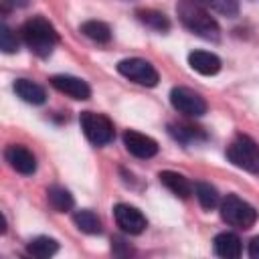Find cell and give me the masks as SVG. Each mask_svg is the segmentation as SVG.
I'll return each mask as SVG.
<instances>
[{"label":"cell","instance_id":"obj_4","mask_svg":"<svg viewBox=\"0 0 259 259\" xmlns=\"http://www.w3.org/2000/svg\"><path fill=\"white\" fill-rule=\"evenodd\" d=\"M221 217L231 227L251 229L257 221V210L237 194H227L221 202Z\"/></svg>","mask_w":259,"mask_h":259},{"label":"cell","instance_id":"obj_7","mask_svg":"<svg viewBox=\"0 0 259 259\" xmlns=\"http://www.w3.org/2000/svg\"><path fill=\"white\" fill-rule=\"evenodd\" d=\"M170 103L178 113L190 117H200L206 113V101L188 87H174L170 91Z\"/></svg>","mask_w":259,"mask_h":259},{"label":"cell","instance_id":"obj_24","mask_svg":"<svg viewBox=\"0 0 259 259\" xmlns=\"http://www.w3.org/2000/svg\"><path fill=\"white\" fill-rule=\"evenodd\" d=\"M174 134V138L182 140V142H188V140H196V134H198V127H192V125H176L170 130Z\"/></svg>","mask_w":259,"mask_h":259},{"label":"cell","instance_id":"obj_22","mask_svg":"<svg viewBox=\"0 0 259 259\" xmlns=\"http://www.w3.org/2000/svg\"><path fill=\"white\" fill-rule=\"evenodd\" d=\"M0 49L8 55L18 51V38H16V34L12 32V28L8 24L0 26Z\"/></svg>","mask_w":259,"mask_h":259},{"label":"cell","instance_id":"obj_2","mask_svg":"<svg viewBox=\"0 0 259 259\" xmlns=\"http://www.w3.org/2000/svg\"><path fill=\"white\" fill-rule=\"evenodd\" d=\"M24 45L40 59L49 57L55 47L59 45V32L57 28L45 18V16H32L28 18L20 28Z\"/></svg>","mask_w":259,"mask_h":259},{"label":"cell","instance_id":"obj_26","mask_svg":"<svg viewBox=\"0 0 259 259\" xmlns=\"http://www.w3.org/2000/svg\"><path fill=\"white\" fill-rule=\"evenodd\" d=\"M4 8H16V6H26V0H2Z\"/></svg>","mask_w":259,"mask_h":259},{"label":"cell","instance_id":"obj_1","mask_svg":"<svg viewBox=\"0 0 259 259\" xmlns=\"http://www.w3.org/2000/svg\"><path fill=\"white\" fill-rule=\"evenodd\" d=\"M176 12L180 22L194 34L206 38V40H219L221 28L219 22L210 16V12L204 8L200 0H178Z\"/></svg>","mask_w":259,"mask_h":259},{"label":"cell","instance_id":"obj_25","mask_svg":"<svg viewBox=\"0 0 259 259\" xmlns=\"http://www.w3.org/2000/svg\"><path fill=\"white\" fill-rule=\"evenodd\" d=\"M249 257L251 259H259V235L249 241Z\"/></svg>","mask_w":259,"mask_h":259},{"label":"cell","instance_id":"obj_3","mask_svg":"<svg viewBox=\"0 0 259 259\" xmlns=\"http://www.w3.org/2000/svg\"><path fill=\"white\" fill-rule=\"evenodd\" d=\"M227 160L251 174H259V144L249 136H237L227 148Z\"/></svg>","mask_w":259,"mask_h":259},{"label":"cell","instance_id":"obj_11","mask_svg":"<svg viewBox=\"0 0 259 259\" xmlns=\"http://www.w3.org/2000/svg\"><path fill=\"white\" fill-rule=\"evenodd\" d=\"M4 158L6 162L10 164L12 170L28 176V174H34L36 170V158L32 156V152L20 144H10L6 150H4Z\"/></svg>","mask_w":259,"mask_h":259},{"label":"cell","instance_id":"obj_20","mask_svg":"<svg viewBox=\"0 0 259 259\" xmlns=\"http://www.w3.org/2000/svg\"><path fill=\"white\" fill-rule=\"evenodd\" d=\"M194 196L200 202V206L206 208V210H210V208H214L219 204V192L208 182H196L194 184Z\"/></svg>","mask_w":259,"mask_h":259},{"label":"cell","instance_id":"obj_19","mask_svg":"<svg viewBox=\"0 0 259 259\" xmlns=\"http://www.w3.org/2000/svg\"><path fill=\"white\" fill-rule=\"evenodd\" d=\"M73 221H75L77 229L87 233V235H99L101 233V221L93 210H87V208L85 210H77Z\"/></svg>","mask_w":259,"mask_h":259},{"label":"cell","instance_id":"obj_9","mask_svg":"<svg viewBox=\"0 0 259 259\" xmlns=\"http://www.w3.org/2000/svg\"><path fill=\"white\" fill-rule=\"evenodd\" d=\"M123 146L132 156L142 158V160H148L158 154V142L146 134L136 132V130L123 132Z\"/></svg>","mask_w":259,"mask_h":259},{"label":"cell","instance_id":"obj_14","mask_svg":"<svg viewBox=\"0 0 259 259\" xmlns=\"http://www.w3.org/2000/svg\"><path fill=\"white\" fill-rule=\"evenodd\" d=\"M212 247H214V253L223 259H237L241 257V239L235 235V233H219L212 241Z\"/></svg>","mask_w":259,"mask_h":259},{"label":"cell","instance_id":"obj_15","mask_svg":"<svg viewBox=\"0 0 259 259\" xmlns=\"http://www.w3.org/2000/svg\"><path fill=\"white\" fill-rule=\"evenodd\" d=\"M14 93H16L22 101L32 103V105H40V103L47 101L45 89H42L38 83L30 81V79H16V81H14Z\"/></svg>","mask_w":259,"mask_h":259},{"label":"cell","instance_id":"obj_17","mask_svg":"<svg viewBox=\"0 0 259 259\" xmlns=\"http://www.w3.org/2000/svg\"><path fill=\"white\" fill-rule=\"evenodd\" d=\"M59 251V243L51 237H36L26 245V253L36 259H49Z\"/></svg>","mask_w":259,"mask_h":259},{"label":"cell","instance_id":"obj_21","mask_svg":"<svg viewBox=\"0 0 259 259\" xmlns=\"http://www.w3.org/2000/svg\"><path fill=\"white\" fill-rule=\"evenodd\" d=\"M138 18L146 26H150V28H154L158 32H166L170 28V20L166 18V14H162L158 10H138Z\"/></svg>","mask_w":259,"mask_h":259},{"label":"cell","instance_id":"obj_6","mask_svg":"<svg viewBox=\"0 0 259 259\" xmlns=\"http://www.w3.org/2000/svg\"><path fill=\"white\" fill-rule=\"evenodd\" d=\"M117 73L123 75L130 81L138 83V85H144V87H156L158 81H160L158 71L154 69V65L146 59H140V57L121 59L117 63Z\"/></svg>","mask_w":259,"mask_h":259},{"label":"cell","instance_id":"obj_18","mask_svg":"<svg viewBox=\"0 0 259 259\" xmlns=\"http://www.w3.org/2000/svg\"><path fill=\"white\" fill-rule=\"evenodd\" d=\"M79 30L95 42H109L111 40V28L101 20H87L79 26Z\"/></svg>","mask_w":259,"mask_h":259},{"label":"cell","instance_id":"obj_12","mask_svg":"<svg viewBox=\"0 0 259 259\" xmlns=\"http://www.w3.org/2000/svg\"><path fill=\"white\" fill-rule=\"evenodd\" d=\"M188 65L200 75H217L221 71V59L208 51H192L188 55Z\"/></svg>","mask_w":259,"mask_h":259},{"label":"cell","instance_id":"obj_8","mask_svg":"<svg viewBox=\"0 0 259 259\" xmlns=\"http://www.w3.org/2000/svg\"><path fill=\"white\" fill-rule=\"evenodd\" d=\"M113 217H115L117 227H119L123 233H127V235H140V233H144L146 227H148V221H146V217L142 214V210H138V208L132 206V204H123V202L115 204Z\"/></svg>","mask_w":259,"mask_h":259},{"label":"cell","instance_id":"obj_10","mask_svg":"<svg viewBox=\"0 0 259 259\" xmlns=\"http://www.w3.org/2000/svg\"><path fill=\"white\" fill-rule=\"evenodd\" d=\"M51 85L57 91H61V93L69 95L71 99H77V101H85L91 97V87L87 85V81L73 77V75H53Z\"/></svg>","mask_w":259,"mask_h":259},{"label":"cell","instance_id":"obj_5","mask_svg":"<svg viewBox=\"0 0 259 259\" xmlns=\"http://www.w3.org/2000/svg\"><path fill=\"white\" fill-rule=\"evenodd\" d=\"M79 123L81 130L85 134V138L93 144V146H105L113 140L115 130H113V121L103 115V113H95V111H83L79 115Z\"/></svg>","mask_w":259,"mask_h":259},{"label":"cell","instance_id":"obj_23","mask_svg":"<svg viewBox=\"0 0 259 259\" xmlns=\"http://www.w3.org/2000/svg\"><path fill=\"white\" fill-rule=\"evenodd\" d=\"M200 2L206 4V6H210V8L217 10V12L225 14V16H235V14L239 12L237 0H200Z\"/></svg>","mask_w":259,"mask_h":259},{"label":"cell","instance_id":"obj_16","mask_svg":"<svg viewBox=\"0 0 259 259\" xmlns=\"http://www.w3.org/2000/svg\"><path fill=\"white\" fill-rule=\"evenodd\" d=\"M47 198H49V204L57 210V212H69L73 206H75V198L73 194L63 188V186H51L47 190Z\"/></svg>","mask_w":259,"mask_h":259},{"label":"cell","instance_id":"obj_13","mask_svg":"<svg viewBox=\"0 0 259 259\" xmlns=\"http://www.w3.org/2000/svg\"><path fill=\"white\" fill-rule=\"evenodd\" d=\"M158 178H160V182H162L174 196H178V198H188V196L192 194V184H190V180H188L186 176L174 172V170H162V172L158 174Z\"/></svg>","mask_w":259,"mask_h":259}]
</instances>
